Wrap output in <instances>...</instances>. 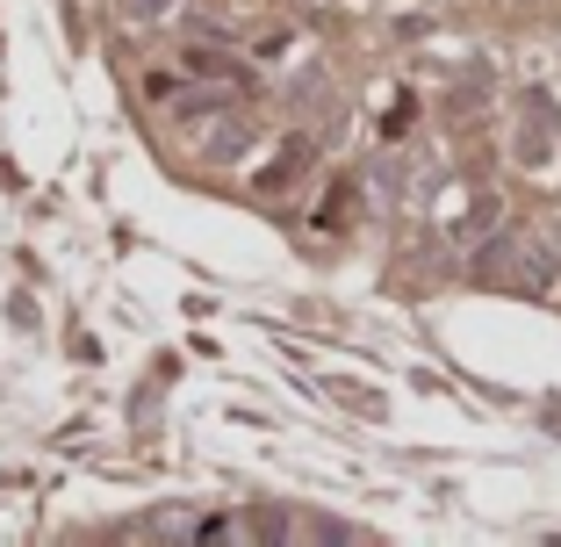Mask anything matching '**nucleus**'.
<instances>
[{
  "label": "nucleus",
  "mask_w": 561,
  "mask_h": 547,
  "mask_svg": "<svg viewBox=\"0 0 561 547\" xmlns=\"http://www.w3.org/2000/svg\"><path fill=\"white\" fill-rule=\"evenodd\" d=\"M302 159H310V137H288V145L266 159V173H260V195H274V187H296L302 181Z\"/></svg>",
  "instance_id": "f03ea898"
},
{
  "label": "nucleus",
  "mask_w": 561,
  "mask_h": 547,
  "mask_svg": "<svg viewBox=\"0 0 561 547\" xmlns=\"http://www.w3.org/2000/svg\"><path fill=\"white\" fill-rule=\"evenodd\" d=\"M547 151H554V116H547V101H526V130H518V159H526V167H547Z\"/></svg>",
  "instance_id": "f257e3e1"
},
{
  "label": "nucleus",
  "mask_w": 561,
  "mask_h": 547,
  "mask_svg": "<svg viewBox=\"0 0 561 547\" xmlns=\"http://www.w3.org/2000/svg\"><path fill=\"white\" fill-rule=\"evenodd\" d=\"M411 123H417V101H411V94H397V101H389V116H381V130H389V137H403Z\"/></svg>",
  "instance_id": "7ed1b4c3"
}]
</instances>
